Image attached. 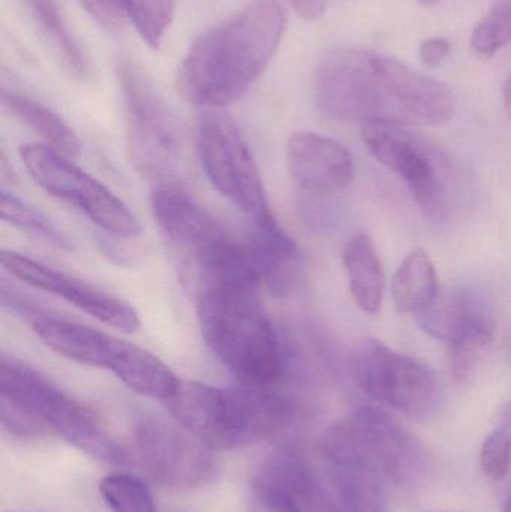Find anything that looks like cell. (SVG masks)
<instances>
[{"label": "cell", "mask_w": 511, "mask_h": 512, "mask_svg": "<svg viewBox=\"0 0 511 512\" xmlns=\"http://www.w3.org/2000/svg\"><path fill=\"white\" fill-rule=\"evenodd\" d=\"M284 32L285 12L278 2L249 3L195 39L177 71V92L209 111L240 101L272 62Z\"/></svg>", "instance_id": "obj_1"}, {"label": "cell", "mask_w": 511, "mask_h": 512, "mask_svg": "<svg viewBox=\"0 0 511 512\" xmlns=\"http://www.w3.org/2000/svg\"><path fill=\"white\" fill-rule=\"evenodd\" d=\"M260 280L234 277L195 292L204 342L222 364L251 387L273 388L287 370V352L261 304Z\"/></svg>", "instance_id": "obj_2"}, {"label": "cell", "mask_w": 511, "mask_h": 512, "mask_svg": "<svg viewBox=\"0 0 511 512\" xmlns=\"http://www.w3.org/2000/svg\"><path fill=\"white\" fill-rule=\"evenodd\" d=\"M0 421L14 438L56 435L107 465L131 463L128 451L87 406L29 364L6 354L0 360Z\"/></svg>", "instance_id": "obj_3"}, {"label": "cell", "mask_w": 511, "mask_h": 512, "mask_svg": "<svg viewBox=\"0 0 511 512\" xmlns=\"http://www.w3.org/2000/svg\"><path fill=\"white\" fill-rule=\"evenodd\" d=\"M165 406L177 423L213 451L272 438L294 417V403L273 388L183 382Z\"/></svg>", "instance_id": "obj_4"}, {"label": "cell", "mask_w": 511, "mask_h": 512, "mask_svg": "<svg viewBox=\"0 0 511 512\" xmlns=\"http://www.w3.org/2000/svg\"><path fill=\"white\" fill-rule=\"evenodd\" d=\"M321 451L330 466L365 468L404 489L422 484L431 469L422 442L383 409L371 406L330 426Z\"/></svg>", "instance_id": "obj_5"}, {"label": "cell", "mask_w": 511, "mask_h": 512, "mask_svg": "<svg viewBox=\"0 0 511 512\" xmlns=\"http://www.w3.org/2000/svg\"><path fill=\"white\" fill-rule=\"evenodd\" d=\"M32 330L60 357L113 373L129 390L150 399H170L182 381L152 352L104 331L54 316L32 319Z\"/></svg>", "instance_id": "obj_6"}, {"label": "cell", "mask_w": 511, "mask_h": 512, "mask_svg": "<svg viewBox=\"0 0 511 512\" xmlns=\"http://www.w3.org/2000/svg\"><path fill=\"white\" fill-rule=\"evenodd\" d=\"M150 207L189 291L242 254V243H237L215 216L182 189L158 186Z\"/></svg>", "instance_id": "obj_7"}, {"label": "cell", "mask_w": 511, "mask_h": 512, "mask_svg": "<svg viewBox=\"0 0 511 512\" xmlns=\"http://www.w3.org/2000/svg\"><path fill=\"white\" fill-rule=\"evenodd\" d=\"M116 74L122 90L126 147L132 167L147 182L168 185L180 162L176 119L134 62L119 60Z\"/></svg>", "instance_id": "obj_8"}, {"label": "cell", "mask_w": 511, "mask_h": 512, "mask_svg": "<svg viewBox=\"0 0 511 512\" xmlns=\"http://www.w3.org/2000/svg\"><path fill=\"white\" fill-rule=\"evenodd\" d=\"M201 167L213 188L254 222L255 227L279 228L263 179L248 141L227 114L207 111L197 129Z\"/></svg>", "instance_id": "obj_9"}, {"label": "cell", "mask_w": 511, "mask_h": 512, "mask_svg": "<svg viewBox=\"0 0 511 512\" xmlns=\"http://www.w3.org/2000/svg\"><path fill=\"white\" fill-rule=\"evenodd\" d=\"M20 158L42 191L71 204L105 233L119 239H134L141 233L131 209L68 156L44 143H32L20 147Z\"/></svg>", "instance_id": "obj_10"}, {"label": "cell", "mask_w": 511, "mask_h": 512, "mask_svg": "<svg viewBox=\"0 0 511 512\" xmlns=\"http://www.w3.org/2000/svg\"><path fill=\"white\" fill-rule=\"evenodd\" d=\"M353 369L360 390L375 402L413 418L426 417L434 409L437 378L417 358L366 340L354 354Z\"/></svg>", "instance_id": "obj_11"}, {"label": "cell", "mask_w": 511, "mask_h": 512, "mask_svg": "<svg viewBox=\"0 0 511 512\" xmlns=\"http://www.w3.org/2000/svg\"><path fill=\"white\" fill-rule=\"evenodd\" d=\"M314 102L321 116L333 122L387 119L374 51L338 48L318 63L314 77Z\"/></svg>", "instance_id": "obj_12"}, {"label": "cell", "mask_w": 511, "mask_h": 512, "mask_svg": "<svg viewBox=\"0 0 511 512\" xmlns=\"http://www.w3.org/2000/svg\"><path fill=\"white\" fill-rule=\"evenodd\" d=\"M362 140L369 153L384 167L398 174L414 200L429 216L446 210V185L441 161L428 140L396 120H369L362 125Z\"/></svg>", "instance_id": "obj_13"}, {"label": "cell", "mask_w": 511, "mask_h": 512, "mask_svg": "<svg viewBox=\"0 0 511 512\" xmlns=\"http://www.w3.org/2000/svg\"><path fill=\"white\" fill-rule=\"evenodd\" d=\"M135 450L147 474L168 489H200L215 478L212 448L179 423L141 421L135 429Z\"/></svg>", "instance_id": "obj_14"}, {"label": "cell", "mask_w": 511, "mask_h": 512, "mask_svg": "<svg viewBox=\"0 0 511 512\" xmlns=\"http://www.w3.org/2000/svg\"><path fill=\"white\" fill-rule=\"evenodd\" d=\"M3 270L15 279L35 289L62 298L66 303L98 319L102 324L117 328L123 333H135L141 327L137 310L122 298L77 279L71 274L56 270L41 261L3 249L0 255Z\"/></svg>", "instance_id": "obj_15"}, {"label": "cell", "mask_w": 511, "mask_h": 512, "mask_svg": "<svg viewBox=\"0 0 511 512\" xmlns=\"http://www.w3.org/2000/svg\"><path fill=\"white\" fill-rule=\"evenodd\" d=\"M374 63L387 120L440 126L455 116L456 98L446 84L377 51H374Z\"/></svg>", "instance_id": "obj_16"}, {"label": "cell", "mask_w": 511, "mask_h": 512, "mask_svg": "<svg viewBox=\"0 0 511 512\" xmlns=\"http://www.w3.org/2000/svg\"><path fill=\"white\" fill-rule=\"evenodd\" d=\"M324 498L326 493L305 457L282 448L266 457L255 471L246 512H314Z\"/></svg>", "instance_id": "obj_17"}, {"label": "cell", "mask_w": 511, "mask_h": 512, "mask_svg": "<svg viewBox=\"0 0 511 512\" xmlns=\"http://www.w3.org/2000/svg\"><path fill=\"white\" fill-rule=\"evenodd\" d=\"M287 165L297 188L311 197H330L350 185L354 159L338 141L315 132H293L287 141Z\"/></svg>", "instance_id": "obj_18"}, {"label": "cell", "mask_w": 511, "mask_h": 512, "mask_svg": "<svg viewBox=\"0 0 511 512\" xmlns=\"http://www.w3.org/2000/svg\"><path fill=\"white\" fill-rule=\"evenodd\" d=\"M420 327L449 349L474 352L495 337L494 319L485 303L471 292H438L431 304L416 313Z\"/></svg>", "instance_id": "obj_19"}, {"label": "cell", "mask_w": 511, "mask_h": 512, "mask_svg": "<svg viewBox=\"0 0 511 512\" xmlns=\"http://www.w3.org/2000/svg\"><path fill=\"white\" fill-rule=\"evenodd\" d=\"M245 249L263 289L275 297H287L293 292L299 282L300 251L281 227H255Z\"/></svg>", "instance_id": "obj_20"}, {"label": "cell", "mask_w": 511, "mask_h": 512, "mask_svg": "<svg viewBox=\"0 0 511 512\" xmlns=\"http://www.w3.org/2000/svg\"><path fill=\"white\" fill-rule=\"evenodd\" d=\"M342 262L357 306L369 315L380 313L386 292V276L371 237L365 233L351 237L345 243Z\"/></svg>", "instance_id": "obj_21"}, {"label": "cell", "mask_w": 511, "mask_h": 512, "mask_svg": "<svg viewBox=\"0 0 511 512\" xmlns=\"http://www.w3.org/2000/svg\"><path fill=\"white\" fill-rule=\"evenodd\" d=\"M2 102L12 116L17 117L21 123L29 126L44 140L45 146L51 147L68 158H78L81 143L77 134L50 108L21 93L8 92V90H3Z\"/></svg>", "instance_id": "obj_22"}, {"label": "cell", "mask_w": 511, "mask_h": 512, "mask_svg": "<svg viewBox=\"0 0 511 512\" xmlns=\"http://www.w3.org/2000/svg\"><path fill=\"white\" fill-rule=\"evenodd\" d=\"M438 294L434 262L423 249H414L402 261L392 279V300L399 313L416 315Z\"/></svg>", "instance_id": "obj_23"}, {"label": "cell", "mask_w": 511, "mask_h": 512, "mask_svg": "<svg viewBox=\"0 0 511 512\" xmlns=\"http://www.w3.org/2000/svg\"><path fill=\"white\" fill-rule=\"evenodd\" d=\"M339 507L344 512H389L386 481L357 466H330Z\"/></svg>", "instance_id": "obj_24"}, {"label": "cell", "mask_w": 511, "mask_h": 512, "mask_svg": "<svg viewBox=\"0 0 511 512\" xmlns=\"http://www.w3.org/2000/svg\"><path fill=\"white\" fill-rule=\"evenodd\" d=\"M24 5L29 9L30 15L38 24L41 32L47 36L48 42L62 57L66 68L75 77H86L87 65L83 51L66 29L65 21H63L56 0H24Z\"/></svg>", "instance_id": "obj_25"}, {"label": "cell", "mask_w": 511, "mask_h": 512, "mask_svg": "<svg viewBox=\"0 0 511 512\" xmlns=\"http://www.w3.org/2000/svg\"><path fill=\"white\" fill-rule=\"evenodd\" d=\"M0 212H2L3 222L11 225L15 230H20L21 233L33 239L42 240L59 249H66V251L72 249L71 240L51 222L48 216L27 201L21 200L14 192L6 191L5 188L0 192Z\"/></svg>", "instance_id": "obj_26"}, {"label": "cell", "mask_w": 511, "mask_h": 512, "mask_svg": "<svg viewBox=\"0 0 511 512\" xmlns=\"http://www.w3.org/2000/svg\"><path fill=\"white\" fill-rule=\"evenodd\" d=\"M138 35L153 50L164 41L176 9V0H119Z\"/></svg>", "instance_id": "obj_27"}, {"label": "cell", "mask_w": 511, "mask_h": 512, "mask_svg": "<svg viewBox=\"0 0 511 512\" xmlns=\"http://www.w3.org/2000/svg\"><path fill=\"white\" fill-rule=\"evenodd\" d=\"M99 493L113 512H156L152 492L134 475H107L99 481Z\"/></svg>", "instance_id": "obj_28"}, {"label": "cell", "mask_w": 511, "mask_h": 512, "mask_svg": "<svg viewBox=\"0 0 511 512\" xmlns=\"http://www.w3.org/2000/svg\"><path fill=\"white\" fill-rule=\"evenodd\" d=\"M511 42V0H497L471 36V48L483 59L495 56Z\"/></svg>", "instance_id": "obj_29"}, {"label": "cell", "mask_w": 511, "mask_h": 512, "mask_svg": "<svg viewBox=\"0 0 511 512\" xmlns=\"http://www.w3.org/2000/svg\"><path fill=\"white\" fill-rule=\"evenodd\" d=\"M511 463V435L509 430L498 429L485 439L480 451L483 474L494 481H501L509 474Z\"/></svg>", "instance_id": "obj_30"}, {"label": "cell", "mask_w": 511, "mask_h": 512, "mask_svg": "<svg viewBox=\"0 0 511 512\" xmlns=\"http://www.w3.org/2000/svg\"><path fill=\"white\" fill-rule=\"evenodd\" d=\"M78 2L92 15L93 20L98 21V24L111 32L122 30L128 20L119 0H78Z\"/></svg>", "instance_id": "obj_31"}, {"label": "cell", "mask_w": 511, "mask_h": 512, "mask_svg": "<svg viewBox=\"0 0 511 512\" xmlns=\"http://www.w3.org/2000/svg\"><path fill=\"white\" fill-rule=\"evenodd\" d=\"M452 50V44L446 38H431L420 45V59L426 68H438Z\"/></svg>", "instance_id": "obj_32"}, {"label": "cell", "mask_w": 511, "mask_h": 512, "mask_svg": "<svg viewBox=\"0 0 511 512\" xmlns=\"http://www.w3.org/2000/svg\"><path fill=\"white\" fill-rule=\"evenodd\" d=\"M474 352L458 351V349H449V370L452 378L459 384H464L471 378L474 369Z\"/></svg>", "instance_id": "obj_33"}, {"label": "cell", "mask_w": 511, "mask_h": 512, "mask_svg": "<svg viewBox=\"0 0 511 512\" xmlns=\"http://www.w3.org/2000/svg\"><path fill=\"white\" fill-rule=\"evenodd\" d=\"M299 17L318 20L326 12L327 0H287Z\"/></svg>", "instance_id": "obj_34"}, {"label": "cell", "mask_w": 511, "mask_h": 512, "mask_svg": "<svg viewBox=\"0 0 511 512\" xmlns=\"http://www.w3.org/2000/svg\"><path fill=\"white\" fill-rule=\"evenodd\" d=\"M498 421H500V427L504 430L511 432V402L501 408L500 414H498Z\"/></svg>", "instance_id": "obj_35"}, {"label": "cell", "mask_w": 511, "mask_h": 512, "mask_svg": "<svg viewBox=\"0 0 511 512\" xmlns=\"http://www.w3.org/2000/svg\"><path fill=\"white\" fill-rule=\"evenodd\" d=\"M314 512H344V510H342L339 505H336L335 502L330 501L326 496V498L317 505Z\"/></svg>", "instance_id": "obj_36"}, {"label": "cell", "mask_w": 511, "mask_h": 512, "mask_svg": "<svg viewBox=\"0 0 511 512\" xmlns=\"http://www.w3.org/2000/svg\"><path fill=\"white\" fill-rule=\"evenodd\" d=\"M504 107H506L507 113L511 116V75L507 78L506 84H504Z\"/></svg>", "instance_id": "obj_37"}, {"label": "cell", "mask_w": 511, "mask_h": 512, "mask_svg": "<svg viewBox=\"0 0 511 512\" xmlns=\"http://www.w3.org/2000/svg\"><path fill=\"white\" fill-rule=\"evenodd\" d=\"M419 2L425 6H432V5H435V3L440 2V0H419Z\"/></svg>", "instance_id": "obj_38"}]
</instances>
